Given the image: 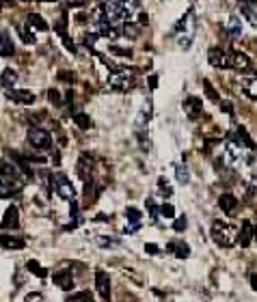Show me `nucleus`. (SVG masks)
I'll list each match as a JSON object with an SVG mask.
<instances>
[{
	"instance_id": "6",
	"label": "nucleus",
	"mask_w": 257,
	"mask_h": 302,
	"mask_svg": "<svg viewBox=\"0 0 257 302\" xmlns=\"http://www.w3.org/2000/svg\"><path fill=\"white\" fill-rule=\"evenodd\" d=\"M5 97H9L11 102H15V104H24V106L35 104V100H37V97L30 93V91H13V89H5Z\"/></svg>"
},
{
	"instance_id": "33",
	"label": "nucleus",
	"mask_w": 257,
	"mask_h": 302,
	"mask_svg": "<svg viewBox=\"0 0 257 302\" xmlns=\"http://www.w3.org/2000/svg\"><path fill=\"white\" fill-rule=\"evenodd\" d=\"M158 190L162 192L164 197H171V194H173V190H171V186H168V182H166L164 177H160V179H158Z\"/></svg>"
},
{
	"instance_id": "1",
	"label": "nucleus",
	"mask_w": 257,
	"mask_h": 302,
	"mask_svg": "<svg viewBox=\"0 0 257 302\" xmlns=\"http://www.w3.org/2000/svg\"><path fill=\"white\" fill-rule=\"evenodd\" d=\"M238 235H240V231H236L234 225H227V223H223V220H214L212 223V240L223 248L234 246L238 242Z\"/></svg>"
},
{
	"instance_id": "42",
	"label": "nucleus",
	"mask_w": 257,
	"mask_h": 302,
	"mask_svg": "<svg viewBox=\"0 0 257 302\" xmlns=\"http://www.w3.org/2000/svg\"><path fill=\"white\" fill-rule=\"evenodd\" d=\"M59 78H63L65 82H71V80H74V73H69V71H61V73H59Z\"/></svg>"
},
{
	"instance_id": "40",
	"label": "nucleus",
	"mask_w": 257,
	"mask_h": 302,
	"mask_svg": "<svg viewBox=\"0 0 257 302\" xmlns=\"http://www.w3.org/2000/svg\"><path fill=\"white\" fill-rule=\"evenodd\" d=\"M71 218H74V223L78 225V205H76V201H71Z\"/></svg>"
},
{
	"instance_id": "5",
	"label": "nucleus",
	"mask_w": 257,
	"mask_h": 302,
	"mask_svg": "<svg viewBox=\"0 0 257 302\" xmlns=\"http://www.w3.org/2000/svg\"><path fill=\"white\" fill-rule=\"evenodd\" d=\"M95 287H98V293L102 300H110V276L104 270L95 272Z\"/></svg>"
},
{
	"instance_id": "25",
	"label": "nucleus",
	"mask_w": 257,
	"mask_h": 302,
	"mask_svg": "<svg viewBox=\"0 0 257 302\" xmlns=\"http://www.w3.org/2000/svg\"><path fill=\"white\" fill-rule=\"evenodd\" d=\"M236 136H238V141H242L246 147H251V149H255V143L251 141V136H248V132H246V130H244L242 125H240V127L236 130Z\"/></svg>"
},
{
	"instance_id": "45",
	"label": "nucleus",
	"mask_w": 257,
	"mask_h": 302,
	"mask_svg": "<svg viewBox=\"0 0 257 302\" xmlns=\"http://www.w3.org/2000/svg\"><path fill=\"white\" fill-rule=\"evenodd\" d=\"M221 106H223V110H225V112H234V106H231L229 102H223Z\"/></svg>"
},
{
	"instance_id": "50",
	"label": "nucleus",
	"mask_w": 257,
	"mask_h": 302,
	"mask_svg": "<svg viewBox=\"0 0 257 302\" xmlns=\"http://www.w3.org/2000/svg\"><path fill=\"white\" fill-rule=\"evenodd\" d=\"M240 3H257V0H240Z\"/></svg>"
},
{
	"instance_id": "11",
	"label": "nucleus",
	"mask_w": 257,
	"mask_h": 302,
	"mask_svg": "<svg viewBox=\"0 0 257 302\" xmlns=\"http://www.w3.org/2000/svg\"><path fill=\"white\" fill-rule=\"evenodd\" d=\"M108 84L112 89H117V91H127V89H132L134 87V80L130 76H125V73H115V76H110L108 80Z\"/></svg>"
},
{
	"instance_id": "10",
	"label": "nucleus",
	"mask_w": 257,
	"mask_h": 302,
	"mask_svg": "<svg viewBox=\"0 0 257 302\" xmlns=\"http://www.w3.org/2000/svg\"><path fill=\"white\" fill-rule=\"evenodd\" d=\"M20 227V220H18V207L15 205H9L5 209L3 214V229L9 231V229H18Z\"/></svg>"
},
{
	"instance_id": "22",
	"label": "nucleus",
	"mask_w": 257,
	"mask_h": 302,
	"mask_svg": "<svg viewBox=\"0 0 257 302\" xmlns=\"http://www.w3.org/2000/svg\"><path fill=\"white\" fill-rule=\"evenodd\" d=\"M74 121H76V125L80 130H89L93 123H91V117L89 115H84V112H76L74 115Z\"/></svg>"
},
{
	"instance_id": "46",
	"label": "nucleus",
	"mask_w": 257,
	"mask_h": 302,
	"mask_svg": "<svg viewBox=\"0 0 257 302\" xmlns=\"http://www.w3.org/2000/svg\"><path fill=\"white\" fill-rule=\"evenodd\" d=\"M149 87H151V89H156V87H158V78H156V76H151V78H149Z\"/></svg>"
},
{
	"instance_id": "30",
	"label": "nucleus",
	"mask_w": 257,
	"mask_h": 302,
	"mask_svg": "<svg viewBox=\"0 0 257 302\" xmlns=\"http://www.w3.org/2000/svg\"><path fill=\"white\" fill-rule=\"evenodd\" d=\"M125 218L130 220L132 225H139L141 223V211L136 207H125Z\"/></svg>"
},
{
	"instance_id": "15",
	"label": "nucleus",
	"mask_w": 257,
	"mask_h": 302,
	"mask_svg": "<svg viewBox=\"0 0 257 302\" xmlns=\"http://www.w3.org/2000/svg\"><path fill=\"white\" fill-rule=\"evenodd\" d=\"M219 207L225 211V214H231V211L238 207V199L231 192H225V194H221V199H219Z\"/></svg>"
},
{
	"instance_id": "37",
	"label": "nucleus",
	"mask_w": 257,
	"mask_h": 302,
	"mask_svg": "<svg viewBox=\"0 0 257 302\" xmlns=\"http://www.w3.org/2000/svg\"><path fill=\"white\" fill-rule=\"evenodd\" d=\"M48 97H50V102H52L54 106L61 104V95H59V91H56V89H50V91H48Z\"/></svg>"
},
{
	"instance_id": "31",
	"label": "nucleus",
	"mask_w": 257,
	"mask_h": 302,
	"mask_svg": "<svg viewBox=\"0 0 257 302\" xmlns=\"http://www.w3.org/2000/svg\"><path fill=\"white\" fill-rule=\"evenodd\" d=\"M18 32H20L22 41H26V44H35V35L28 30V26H18Z\"/></svg>"
},
{
	"instance_id": "32",
	"label": "nucleus",
	"mask_w": 257,
	"mask_h": 302,
	"mask_svg": "<svg viewBox=\"0 0 257 302\" xmlns=\"http://www.w3.org/2000/svg\"><path fill=\"white\" fill-rule=\"evenodd\" d=\"M147 207H149V214H151V220H154L156 225H160V211H162V207L158 209V207H156V203L151 201V199L147 201Z\"/></svg>"
},
{
	"instance_id": "35",
	"label": "nucleus",
	"mask_w": 257,
	"mask_h": 302,
	"mask_svg": "<svg viewBox=\"0 0 257 302\" xmlns=\"http://www.w3.org/2000/svg\"><path fill=\"white\" fill-rule=\"evenodd\" d=\"M110 52L112 54H119V56H132L130 48H117V46H110Z\"/></svg>"
},
{
	"instance_id": "27",
	"label": "nucleus",
	"mask_w": 257,
	"mask_h": 302,
	"mask_svg": "<svg viewBox=\"0 0 257 302\" xmlns=\"http://www.w3.org/2000/svg\"><path fill=\"white\" fill-rule=\"evenodd\" d=\"M244 91L248 97L257 100V78H251V80H244Z\"/></svg>"
},
{
	"instance_id": "48",
	"label": "nucleus",
	"mask_w": 257,
	"mask_h": 302,
	"mask_svg": "<svg viewBox=\"0 0 257 302\" xmlns=\"http://www.w3.org/2000/svg\"><path fill=\"white\" fill-rule=\"evenodd\" d=\"M139 22H141V24H147V15L141 13V15H139Z\"/></svg>"
},
{
	"instance_id": "3",
	"label": "nucleus",
	"mask_w": 257,
	"mask_h": 302,
	"mask_svg": "<svg viewBox=\"0 0 257 302\" xmlns=\"http://www.w3.org/2000/svg\"><path fill=\"white\" fill-rule=\"evenodd\" d=\"M28 143L35 147V149H50L52 147V138L50 132H46L44 127H30L28 130Z\"/></svg>"
},
{
	"instance_id": "39",
	"label": "nucleus",
	"mask_w": 257,
	"mask_h": 302,
	"mask_svg": "<svg viewBox=\"0 0 257 302\" xmlns=\"http://www.w3.org/2000/svg\"><path fill=\"white\" fill-rule=\"evenodd\" d=\"M98 242L102 244V246H117V240H106V238H102V235L98 238Z\"/></svg>"
},
{
	"instance_id": "20",
	"label": "nucleus",
	"mask_w": 257,
	"mask_h": 302,
	"mask_svg": "<svg viewBox=\"0 0 257 302\" xmlns=\"http://www.w3.org/2000/svg\"><path fill=\"white\" fill-rule=\"evenodd\" d=\"M15 82H18V73L9 67L3 69V89H11Z\"/></svg>"
},
{
	"instance_id": "21",
	"label": "nucleus",
	"mask_w": 257,
	"mask_h": 302,
	"mask_svg": "<svg viewBox=\"0 0 257 302\" xmlns=\"http://www.w3.org/2000/svg\"><path fill=\"white\" fill-rule=\"evenodd\" d=\"M28 24L35 26V30H48V22L37 13H28Z\"/></svg>"
},
{
	"instance_id": "49",
	"label": "nucleus",
	"mask_w": 257,
	"mask_h": 302,
	"mask_svg": "<svg viewBox=\"0 0 257 302\" xmlns=\"http://www.w3.org/2000/svg\"><path fill=\"white\" fill-rule=\"evenodd\" d=\"M39 3H56V0H39Z\"/></svg>"
},
{
	"instance_id": "12",
	"label": "nucleus",
	"mask_w": 257,
	"mask_h": 302,
	"mask_svg": "<svg viewBox=\"0 0 257 302\" xmlns=\"http://www.w3.org/2000/svg\"><path fill=\"white\" fill-rule=\"evenodd\" d=\"M52 281L59 285L61 289H65V291H69L71 287H74V276H71L69 270H56L54 276H52Z\"/></svg>"
},
{
	"instance_id": "19",
	"label": "nucleus",
	"mask_w": 257,
	"mask_h": 302,
	"mask_svg": "<svg viewBox=\"0 0 257 302\" xmlns=\"http://www.w3.org/2000/svg\"><path fill=\"white\" fill-rule=\"evenodd\" d=\"M26 246V240H18L13 238V235H3V248L5 250H13V248H24Z\"/></svg>"
},
{
	"instance_id": "9",
	"label": "nucleus",
	"mask_w": 257,
	"mask_h": 302,
	"mask_svg": "<svg viewBox=\"0 0 257 302\" xmlns=\"http://www.w3.org/2000/svg\"><path fill=\"white\" fill-rule=\"evenodd\" d=\"M78 175L84 179V182H91V175H93V158L89 153H82L78 160Z\"/></svg>"
},
{
	"instance_id": "18",
	"label": "nucleus",
	"mask_w": 257,
	"mask_h": 302,
	"mask_svg": "<svg viewBox=\"0 0 257 302\" xmlns=\"http://www.w3.org/2000/svg\"><path fill=\"white\" fill-rule=\"evenodd\" d=\"M168 250H173V255L178 259H188V255H190V248L186 242H171L168 244Z\"/></svg>"
},
{
	"instance_id": "2",
	"label": "nucleus",
	"mask_w": 257,
	"mask_h": 302,
	"mask_svg": "<svg viewBox=\"0 0 257 302\" xmlns=\"http://www.w3.org/2000/svg\"><path fill=\"white\" fill-rule=\"evenodd\" d=\"M52 184H54V190H56V194H59L61 199H65V201H74L76 199V188H74V184H71L65 175H54Z\"/></svg>"
},
{
	"instance_id": "47",
	"label": "nucleus",
	"mask_w": 257,
	"mask_h": 302,
	"mask_svg": "<svg viewBox=\"0 0 257 302\" xmlns=\"http://www.w3.org/2000/svg\"><path fill=\"white\" fill-rule=\"evenodd\" d=\"M251 285H253V289L257 291V274H251Z\"/></svg>"
},
{
	"instance_id": "23",
	"label": "nucleus",
	"mask_w": 257,
	"mask_h": 302,
	"mask_svg": "<svg viewBox=\"0 0 257 302\" xmlns=\"http://www.w3.org/2000/svg\"><path fill=\"white\" fill-rule=\"evenodd\" d=\"M121 28H123V30H121L123 35H125V37H130V39H136V37L141 35V28H139V24H130V22H125Z\"/></svg>"
},
{
	"instance_id": "13",
	"label": "nucleus",
	"mask_w": 257,
	"mask_h": 302,
	"mask_svg": "<svg viewBox=\"0 0 257 302\" xmlns=\"http://www.w3.org/2000/svg\"><path fill=\"white\" fill-rule=\"evenodd\" d=\"M20 179H15V177H9V175H5L3 173V186H0V194L3 197H11L13 192H18L20 190Z\"/></svg>"
},
{
	"instance_id": "41",
	"label": "nucleus",
	"mask_w": 257,
	"mask_h": 302,
	"mask_svg": "<svg viewBox=\"0 0 257 302\" xmlns=\"http://www.w3.org/2000/svg\"><path fill=\"white\" fill-rule=\"evenodd\" d=\"M145 252H149V255H158V246L156 244H145Z\"/></svg>"
},
{
	"instance_id": "7",
	"label": "nucleus",
	"mask_w": 257,
	"mask_h": 302,
	"mask_svg": "<svg viewBox=\"0 0 257 302\" xmlns=\"http://www.w3.org/2000/svg\"><path fill=\"white\" fill-rule=\"evenodd\" d=\"M229 61H231V67L238 69V71H248V69L253 67L251 59H248L246 54L238 52V50H231V52H229Z\"/></svg>"
},
{
	"instance_id": "14",
	"label": "nucleus",
	"mask_w": 257,
	"mask_h": 302,
	"mask_svg": "<svg viewBox=\"0 0 257 302\" xmlns=\"http://www.w3.org/2000/svg\"><path fill=\"white\" fill-rule=\"evenodd\" d=\"M184 108H186L190 119H197L199 112H201V108H203V104H201L199 97H186V100H184Z\"/></svg>"
},
{
	"instance_id": "36",
	"label": "nucleus",
	"mask_w": 257,
	"mask_h": 302,
	"mask_svg": "<svg viewBox=\"0 0 257 302\" xmlns=\"http://www.w3.org/2000/svg\"><path fill=\"white\" fill-rule=\"evenodd\" d=\"M173 229H175V231H184V229H186V216H180L178 220H175V223H173Z\"/></svg>"
},
{
	"instance_id": "44",
	"label": "nucleus",
	"mask_w": 257,
	"mask_h": 302,
	"mask_svg": "<svg viewBox=\"0 0 257 302\" xmlns=\"http://www.w3.org/2000/svg\"><path fill=\"white\" fill-rule=\"evenodd\" d=\"M26 300H44V293H28Z\"/></svg>"
},
{
	"instance_id": "17",
	"label": "nucleus",
	"mask_w": 257,
	"mask_h": 302,
	"mask_svg": "<svg viewBox=\"0 0 257 302\" xmlns=\"http://www.w3.org/2000/svg\"><path fill=\"white\" fill-rule=\"evenodd\" d=\"M225 32H227L231 39H238L240 35H242V24H240V20L236 18V15H231V18L227 20V24H225Z\"/></svg>"
},
{
	"instance_id": "8",
	"label": "nucleus",
	"mask_w": 257,
	"mask_h": 302,
	"mask_svg": "<svg viewBox=\"0 0 257 302\" xmlns=\"http://www.w3.org/2000/svg\"><path fill=\"white\" fill-rule=\"evenodd\" d=\"M253 238H255V227H253V223H248V220H244L242 227H240L238 244H240L242 248H248V246H251V242H253Z\"/></svg>"
},
{
	"instance_id": "28",
	"label": "nucleus",
	"mask_w": 257,
	"mask_h": 302,
	"mask_svg": "<svg viewBox=\"0 0 257 302\" xmlns=\"http://www.w3.org/2000/svg\"><path fill=\"white\" fill-rule=\"evenodd\" d=\"M242 15L248 20V24H251L253 28H257V11L253 9V7H248V5H246L244 9H242Z\"/></svg>"
},
{
	"instance_id": "29",
	"label": "nucleus",
	"mask_w": 257,
	"mask_h": 302,
	"mask_svg": "<svg viewBox=\"0 0 257 302\" xmlns=\"http://www.w3.org/2000/svg\"><path fill=\"white\" fill-rule=\"evenodd\" d=\"M26 268H28V270H30V272H33L35 276H39V279H44V276H46V270H44V268H41V266H39V264H37V261H35V259H30V261H28V264H26Z\"/></svg>"
},
{
	"instance_id": "26",
	"label": "nucleus",
	"mask_w": 257,
	"mask_h": 302,
	"mask_svg": "<svg viewBox=\"0 0 257 302\" xmlns=\"http://www.w3.org/2000/svg\"><path fill=\"white\" fill-rule=\"evenodd\" d=\"M203 91H205V95L210 97L212 102H221V95H219V91H216V89L212 87L210 80H205V82H203Z\"/></svg>"
},
{
	"instance_id": "38",
	"label": "nucleus",
	"mask_w": 257,
	"mask_h": 302,
	"mask_svg": "<svg viewBox=\"0 0 257 302\" xmlns=\"http://www.w3.org/2000/svg\"><path fill=\"white\" fill-rule=\"evenodd\" d=\"M162 214L166 216V218H175V209H173V205H162Z\"/></svg>"
},
{
	"instance_id": "4",
	"label": "nucleus",
	"mask_w": 257,
	"mask_h": 302,
	"mask_svg": "<svg viewBox=\"0 0 257 302\" xmlns=\"http://www.w3.org/2000/svg\"><path fill=\"white\" fill-rule=\"evenodd\" d=\"M207 61H210L212 67H219V69H229L231 67L229 52H223L221 48H210V50H207Z\"/></svg>"
},
{
	"instance_id": "43",
	"label": "nucleus",
	"mask_w": 257,
	"mask_h": 302,
	"mask_svg": "<svg viewBox=\"0 0 257 302\" xmlns=\"http://www.w3.org/2000/svg\"><path fill=\"white\" fill-rule=\"evenodd\" d=\"M65 3H67L69 7H84L87 0H65Z\"/></svg>"
},
{
	"instance_id": "34",
	"label": "nucleus",
	"mask_w": 257,
	"mask_h": 302,
	"mask_svg": "<svg viewBox=\"0 0 257 302\" xmlns=\"http://www.w3.org/2000/svg\"><path fill=\"white\" fill-rule=\"evenodd\" d=\"M93 293L91 291H76V293H69L67 300H91Z\"/></svg>"
},
{
	"instance_id": "16",
	"label": "nucleus",
	"mask_w": 257,
	"mask_h": 302,
	"mask_svg": "<svg viewBox=\"0 0 257 302\" xmlns=\"http://www.w3.org/2000/svg\"><path fill=\"white\" fill-rule=\"evenodd\" d=\"M13 52H15V48H13L9 32L3 30L0 32V54H3V59H7V56H13Z\"/></svg>"
},
{
	"instance_id": "51",
	"label": "nucleus",
	"mask_w": 257,
	"mask_h": 302,
	"mask_svg": "<svg viewBox=\"0 0 257 302\" xmlns=\"http://www.w3.org/2000/svg\"><path fill=\"white\" fill-rule=\"evenodd\" d=\"M5 3H9V0H5Z\"/></svg>"
},
{
	"instance_id": "52",
	"label": "nucleus",
	"mask_w": 257,
	"mask_h": 302,
	"mask_svg": "<svg viewBox=\"0 0 257 302\" xmlns=\"http://www.w3.org/2000/svg\"><path fill=\"white\" fill-rule=\"evenodd\" d=\"M24 3H28V0H24Z\"/></svg>"
},
{
	"instance_id": "24",
	"label": "nucleus",
	"mask_w": 257,
	"mask_h": 302,
	"mask_svg": "<svg viewBox=\"0 0 257 302\" xmlns=\"http://www.w3.org/2000/svg\"><path fill=\"white\" fill-rule=\"evenodd\" d=\"M175 177H178V182L182 184V186H186L188 182H190V175H188V168L184 166V164H178L175 166Z\"/></svg>"
}]
</instances>
